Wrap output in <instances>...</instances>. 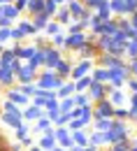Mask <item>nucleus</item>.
Returning <instances> with one entry per match:
<instances>
[{
	"label": "nucleus",
	"instance_id": "nucleus-46",
	"mask_svg": "<svg viewBox=\"0 0 137 151\" xmlns=\"http://www.w3.org/2000/svg\"><path fill=\"white\" fill-rule=\"evenodd\" d=\"M65 128H67V130H70V132H75V130H84L86 126H84V123H81L79 119H72V121H70V123H67ZM86 130H88V128H86Z\"/></svg>",
	"mask_w": 137,
	"mask_h": 151
},
{
	"label": "nucleus",
	"instance_id": "nucleus-30",
	"mask_svg": "<svg viewBox=\"0 0 137 151\" xmlns=\"http://www.w3.org/2000/svg\"><path fill=\"white\" fill-rule=\"evenodd\" d=\"M26 12H28L30 17L42 14V12H44V0H28V7H26Z\"/></svg>",
	"mask_w": 137,
	"mask_h": 151
},
{
	"label": "nucleus",
	"instance_id": "nucleus-50",
	"mask_svg": "<svg viewBox=\"0 0 137 151\" xmlns=\"http://www.w3.org/2000/svg\"><path fill=\"white\" fill-rule=\"evenodd\" d=\"M21 65H23V63H21L19 58H14V60H12V63H9V68H7V70H12V72H14V75H16V70H19Z\"/></svg>",
	"mask_w": 137,
	"mask_h": 151
},
{
	"label": "nucleus",
	"instance_id": "nucleus-26",
	"mask_svg": "<svg viewBox=\"0 0 137 151\" xmlns=\"http://www.w3.org/2000/svg\"><path fill=\"white\" fill-rule=\"evenodd\" d=\"M54 21L58 23L60 28H65L67 23H72V19H70V12H67V7H58V12L54 14Z\"/></svg>",
	"mask_w": 137,
	"mask_h": 151
},
{
	"label": "nucleus",
	"instance_id": "nucleus-21",
	"mask_svg": "<svg viewBox=\"0 0 137 151\" xmlns=\"http://www.w3.org/2000/svg\"><path fill=\"white\" fill-rule=\"evenodd\" d=\"M28 137H30V123H26V121L21 123L19 128L12 130V139H14V142H23V139H28Z\"/></svg>",
	"mask_w": 137,
	"mask_h": 151
},
{
	"label": "nucleus",
	"instance_id": "nucleus-5",
	"mask_svg": "<svg viewBox=\"0 0 137 151\" xmlns=\"http://www.w3.org/2000/svg\"><path fill=\"white\" fill-rule=\"evenodd\" d=\"M112 116H114V107H112V102L107 98L93 102V121H98V119H112Z\"/></svg>",
	"mask_w": 137,
	"mask_h": 151
},
{
	"label": "nucleus",
	"instance_id": "nucleus-51",
	"mask_svg": "<svg viewBox=\"0 0 137 151\" xmlns=\"http://www.w3.org/2000/svg\"><path fill=\"white\" fill-rule=\"evenodd\" d=\"M128 144H130V151H137V135H135V132L130 135V139H128Z\"/></svg>",
	"mask_w": 137,
	"mask_h": 151
},
{
	"label": "nucleus",
	"instance_id": "nucleus-4",
	"mask_svg": "<svg viewBox=\"0 0 137 151\" xmlns=\"http://www.w3.org/2000/svg\"><path fill=\"white\" fill-rule=\"evenodd\" d=\"M21 112H23L21 107H16L14 112H0V123L7 126V128H12V130L19 128L21 123H23V114H21Z\"/></svg>",
	"mask_w": 137,
	"mask_h": 151
},
{
	"label": "nucleus",
	"instance_id": "nucleus-31",
	"mask_svg": "<svg viewBox=\"0 0 137 151\" xmlns=\"http://www.w3.org/2000/svg\"><path fill=\"white\" fill-rule=\"evenodd\" d=\"M109 9L114 17H123L126 14V0H109Z\"/></svg>",
	"mask_w": 137,
	"mask_h": 151
},
{
	"label": "nucleus",
	"instance_id": "nucleus-7",
	"mask_svg": "<svg viewBox=\"0 0 137 151\" xmlns=\"http://www.w3.org/2000/svg\"><path fill=\"white\" fill-rule=\"evenodd\" d=\"M84 44H88V33H79V35H65V49L63 51H79Z\"/></svg>",
	"mask_w": 137,
	"mask_h": 151
},
{
	"label": "nucleus",
	"instance_id": "nucleus-40",
	"mask_svg": "<svg viewBox=\"0 0 137 151\" xmlns=\"http://www.w3.org/2000/svg\"><path fill=\"white\" fill-rule=\"evenodd\" d=\"M72 100H75V107H86V105H93L91 102V98L86 93H75L72 95Z\"/></svg>",
	"mask_w": 137,
	"mask_h": 151
},
{
	"label": "nucleus",
	"instance_id": "nucleus-43",
	"mask_svg": "<svg viewBox=\"0 0 137 151\" xmlns=\"http://www.w3.org/2000/svg\"><path fill=\"white\" fill-rule=\"evenodd\" d=\"M56 12H58V5H56L54 0H44V14L54 19V14H56Z\"/></svg>",
	"mask_w": 137,
	"mask_h": 151
},
{
	"label": "nucleus",
	"instance_id": "nucleus-23",
	"mask_svg": "<svg viewBox=\"0 0 137 151\" xmlns=\"http://www.w3.org/2000/svg\"><path fill=\"white\" fill-rule=\"evenodd\" d=\"M14 26L19 28V30L23 33V35H26V37H35V35H37V30L33 28V23H30V19H19L16 23H14Z\"/></svg>",
	"mask_w": 137,
	"mask_h": 151
},
{
	"label": "nucleus",
	"instance_id": "nucleus-1",
	"mask_svg": "<svg viewBox=\"0 0 137 151\" xmlns=\"http://www.w3.org/2000/svg\"><path fill=\"white\" fill-rule=\"evenodd\" d=\"M63 81H65V79H60L54 70H39L37 79H35L37 88H42V91H58Z\"/></svg>",
	"mask_w": 137,
	"mask_h": 151
},
{
	"label": "nucleus",
	"instance_id": "nucleus-2",
	"mask_svg": "<svg viewBox=\"0 0 137 151\" xmlns=\"http://www.w3.org/2000/svg\"><path fill=\"white\" fill-rule=\"evenodd\" d=\"M128 79H130L128 63H123L121 68H112V70H107V84H109L112 88H123Z\"/></svg>",
	"mask_w": 137,
	"mask_h": 151
},
{
	"label": "nucleus",
	"instance_id": "nucleus-11",
	"mask_svg": "<svg viewBox=\"0 0 137 151\" xmlns=\"http://www.w3.org/2000/svg\"><path fill=\"white\" fill-rule=\"evenodd\" d=\"M60 58H63V51L54 49V47H49V49L44 51V68H42V70H54V68L58 65Z\"/></svg>",
	"mask_w": 137,
	"mask_h": 151
},
{
	"label": "nucleus",
	"instance_id": "nucleus-22",
	"mask_svg": "<svg viewBox=\"0 0 137 151\" xmlns=\"http://www.w3.org/2000/svg\"><path fill=\"white\" fill-rule=\"evenodd\" d=\"M49 21H51V17H47L44 12H42V14H35V17H30V23H33V28H35L37 33H44V28H47Z\"/></svg>",
	"mask_w": 137,
	"mask_h": 151
},
{
	"label": "nucleus",
	"instance_id": "nucleus-61",
	"mask_svg": "<svg viewBox=\"0 0 137 151\" xmlns=\"http://www.w3.org/2000/svg\"><path fill=\"white\" fill-rule=\"evenodd\" d=\"M135 135H137V132H135Z\"/></svg>",
	"mask_w": 137,
	"mask_h": 151
},
{
	"label": "nucleus",
	"instance_id": "nucleus-42",
	"mask_svg": "<svg viewBox=\"0 0 137 151\" xmlns=\"http://www.w3.org/2000/svg\"><path fill=\"white\" fill-rule=\"evenodd\" d=\"M128 116H130L128 107H114V116H112L114 121H128Z\"/></svg>",
	"mask_w": 137,
	"mask_h": 151
},
{
	"label": "nucleus",
	"instance_id": "nucleus-29",
	"mask_svg": "<svg viewBox=\"0 0 137 151\" xmlns=\"http://www.w3.org/2000/svg\"><path fill=\"white\" fill-rule=\"evenodd\" d=\"M112 123H114V119H98V121H93V123H91V130L107 132L109 128H112Z\"/></svg>",
	"mask_w": 137,
	"mask_h": 151
},
{
	"label": "nucleus",
	"instance_id": "nucleus-36",
	"mask_svg": "<svg viewBox=\"0 0 137 151\" xmlns=\"http://www.w3.org/2000/svg\"><path fill=\"white\" fill-rule=\"evenodd\" d=\"M58 33H63V28H60L58 23H56V21L51 19V21H49V23H47V28H44V35H47V37L51 40V37H54V35H58Z\"/></svg>",
	"mask_w": 137,
	"mask_h": 151
},
{
	"label": "nucleus",
	"instance_id": "nucleus-16",
	"mask_svg": "<svg viewBox=\"0 0 137 151\" xmlns=\"http://www.w3.org/2000/svg\"><path fill=\"white\" fill-rule=\"evenodd\" d=\"M23 121L26 123H35L37 119H42L44 116V109H39V107H35V105H28V107H23Z\"/></svg>",
	"mask_w": 137,
	"mask_h": 151
},
{
	"label": "nucleus",
	"instance_id": "nucleus-15",
	"mask_svg": "<svg viewBox=\"0 0 137 151\" xmlns=\"http://www.w3.org/2000/svg\"><path fill=\"white\" fill-rule=\"evenodd\" d=\"M107 100L112 102V107H126L128 98H126V88H112L107 93Z\"/></svg>",
	"mask_w": 137,
	"mask_h": 151
},
{
	"label": "nucleus",
	"instance_id": "nucleus-53",
	"mask_svg": "<svg viewBox=\"0 0 137 151\" xmlns=\"http://www.w3.org/2000/svg\"><path fill=\"white\" fill-rule=\"evenodd\" d=\"M107 151H130L128 147H116V144H112V147H107Z\"/></svg>",
	"mask_w": 137,
	"mask_h": 151
},
{
	"label": "nucleus",
	"instance_id": "nucleus-9",
	"mask_svg": "<svg viewBox=\"0 0 137 151\" xmlns=\"http://www.w3.org/2000/svg\"><path fill=\"white\" fill-rule=\"evenodd\" d=\"M109 91H112V86H109V84H98V81H93V84L88 86L86 95L91 98V102H98V100H105Z\"/></svg>",
	"mask_w": 137,
	"mask_h": 151
},
{
	"label": "nucleus",
	"instance_id": "nucleus-56",
	"mask_svg": "<svg viewBox=\"0 0 137 151\" xmlns=\"http://www.w3.org/2000/svg\"><path fill=\"white\" fill-rule=\"evenodd\" d=\"M67 151H84V149H81V147H70Z\"/></svg>",
	"mask_w": 137,
	"mask_h": 151
},
{
	"label": "nucleus",
	"instance_id": "nucleus-34",
	"mask_svg": "<svg viewBox=\"0 0 137 151\" xmlns=\"http://www.w3.org/2000/svg\"><path fill=\"white\" fill-rule=\"evenodd\" d=\"M79 33H86L84 23H79V21H72V23H67V26H65V35H79Z\"/></svg>",
	"mask_w": 137,
	"mask_h": 151
},
{
	"label": "nucleus",
	"instance_id": "nucleus-6",
	"mask_svg": "<svg viewBox=\"0 0 137 151\" xmlns=\"http://www.w3.org/2000/svg\"><path fill=\"white\" fill-rule=\"evenodd\" d=\"M37 72L39 70H35L33 65H28V63H23L19 70H16V84H35V79H37Z\"/></svg>",
	"mask_w": 137,
	"mask_h": 151
},
{
	"label": "nucleus",
	"instance_id": "nucleus-13",
	"mask_svg": "<svg viewBox=\"0 0 137 151\" xmlns=\"http://www.w3.org/2000/svg\"><path fill=\"white\" fill-rule=\"evenodd\" d=\"M35 144H37L42 151H51L56 147V137H54V128H49V130L44 132V135H39L37 139H35Z\"/></svg>",
	"mask_w": 137,
	"mask_h": 151
},
{
	"label": "nucleus",
	"instance_id": "nucleus-12",
	"mask_svg": "<svg viewBox=\"0 0 137 151\" xmlns=\"http://www.w3.org/2000/svg\"><path fill=\"white\" fill-rule=\"evenodd\" d=\"M54 137H56V144H58L60 149H70V147H75L72 144V137H70V130L63 126V128H54Z\"/></svg>",
	"mask_w": 137,
	"mask_h": 151
},
{
	"label": "nucleus",
	"instance_id": "nucleus-59",
	"mask_svg": "<svg viewBox=\"0 0 137 151\" xmlns=\"http://www.w3.org/2000/svg\"><path fill=\"white\" fill-rule=\"evenodd\" d=\"M2 51H5V47H2V44H0V54H2Z\"/></svg>",
	"mask_w": 137,
	"mask_h": 151
},
{
	"label": "nucleus",
	"instance_id": "nucleus-55",
	"mask_svg": "<svg viewBox=\"0 0 137 151\" xmlns=\"http://www.w3.org/2000/svg\"><path fill=\"white\" fill-rule=\"evenodd\" d=\"M9 2H14V0H0V7H2V5H9Z\"/></svg>",
	"mask_w": 137,
	"mask_h": 151
},
{
	"label": "nucleus",
	"instance_id": "nucleus-10",
	"mask_svg": "<svg viewBox=\"0 0 137 151\" xmlns=\"http://www.w3.org/2000/svg\"><path fill=\"white\" fill-rule=\"evenodd\" d=\"M75 54L79 56L77 60H93V63H95V60L100 58V51L95 49V44H93V42H88V44H84V47H81L79 51H75Z\"/></svg>",
	"mask_w": 137,
	"mask_h": 151
},
{
	"label": "nucleus",
	"instance_id": "nucleus-25",
	"mask_svg": "<svg viewBox=\"0 0 137 151\" xmlns=\"http://www.w3.org/2000/svg\"><path fill=\"white\" fill-rule=\"evenodd\" d=\"M88 147H95V149H102V147H105V132H98V130H88Z\"/></svg>",
	"mask_w": 137,
	"mask_h": 151
},
{
	"label": "nucleus",
	"instance_id": "nucleus-19",
	"mask_svg": "<svg viewBox=\"0 0 137 151\" xmlns=\"http://www.w3.org/2000/svg\"><path fill=\"white\" fill-rule=\"evenodd\" d=\"M16 84V77H14V72L12 70H5V68H0V88H12Z\"/></svg>",
	"mask_w": 137,
	"mask_h": 151
},
{
	"label": "nucleus",
	"instance_id": "nucleus-28",
	"mask_svg": "<svg viewBox=\"0 0 137 151\" xmlns=\"http://www.w3.org/2000/svg\"><path fill=\"white\" fill-rule=\"evenodd\" d=\"M95 14H98L102 21H109L112 17H114V14H112V9H109V0H102V2H100L98 9H95Z\"/></svg>",
	"mask_w": 137,
	"mask_h": 151
},
{
	"label": "nucleus",
	"instance_id": "nucleus-24",
	"mask_svg": "<svg viewBox=\"0 0 137 151\" xmlns=\"http://www.w3.org/2000/svg\"><path fill=\"white\" fill-rule=\"evenodd\" d=\"M0 9H2V17H5V19H9L12 23H16V21L21 19V12L12 5V2H9V5H2Z\"/></svg>",
	"mask_w": 137,
	"mask_h": 151
},
{
	"label": "nucleus",
	"instance_id": "nucleus-45",
	"mask_svg": "<svg viewBox=\"0 0 137 151\" xmlns=\"http://www.w3.org/2000/svg\"><path fill=\"white\" fill-rule=\"evenodd\" d=\"M9 35H12V42H23V40H28L19 28H16V26H12V28H9Z\"/></svg>",
	"mask_w": 137,
	"mask_h": 151
},
{
	"label": "nucleus",
	"instance_id": "nucleus-38",
	"mask_svg": "<svg viewBox=\"0 0 137 151\" xmlns=\"http://www.w3.org/2000/svg\"><path fill=\"white\" fill-rule=\"evenodd\" d=\"M128 58H137V37L128 40V44H126V60Z\"/></svg>",
	"mask_w": 137,
	"mask_h": 151
},
{
	"label": "nucleus",
	"instance_id": "nucleus-18",
	"mask_svg": "<svg viewBox=\"0 0 137 151\" xmlns=\"http://www.w3.org/2000/svg\"><path fill=\"white\" fill-rule=\"evenodd\" d=\"M88 130H91V128H88ZM88 130L84 128V130L70 132V137H72V144H75V147H81V149H86V147H88Z\"/></svg>",
	"mask_w": 137,
	"mask_h": 151
},
{
	"label": "nucleus",
	"instance_id": "nucleus-33",
	"mask_svg": "<svg viewBox=\"0 0 137 151\" xmlns=\"http://www.w3.org/2000/svg\"><path fill=\"white\" fill-rule=\"evenodd\" d=\"M91 79L93 81H98V84H107V70L105 68H93V72H91Z\"/></svg>",
	"mask_w": 137,
	"mask_h": 151
},
{
	"label": "nucleus",
	"instance_id": "nucleus-41",
	"mask_svg": "<svg viewBox=\"0 0 137 151\" xmlns=\"http://www.w3.org/2000/svg\"><path fill=\"white\" fill-rule=\"evenodd\" d=\"M51 47H54V49H58V51H63V49H65V30L51 37Z\"/></svg>",
	"mask_w": 137,
	"mask_h": 151
},
{
	"label": "nucleus",
	"instance_id": "nucleus-60",
	"mask_svg": "<svg viewBox=\"0 0 137 151\" xmlns=\"http://www.w3.org/2000/svg\"><path fill=\"white\" fill-rule=\"evenodd\" d=\"M0 151H9V149H0Z\"/></svg>",
	"mask_w": 137,
	"mask_h": 151
},
{
	"label": "nucleus",
	"instance_id": "nucleus-27",
	"mask_svg": "<svg viewBox=\"0 0 137 151\" xmlns=\"http://www.w3.org/2000/svg\"><path fill=\"white\" fill-rule=\"evenodd\" d=\"M128 121H133V123H137V93H130L128 95Z\"/></svg>",
	"mask_w": 137,
	"mask_h": 151
},
{
	"label": "nucleus",
	"instance_id": "nucleus-3",
	"mask_svg": "<svg viewBox=\"0 0 137 151\" xmlns=\"http://www.w3.org/2000/svg\"><path fill=\"white\" fill-rule=\"evenodd\" d=\"M93 68H95L93 60H75L72 72H70V79L77 81V79H81V77H88L91 72H93Z\"/></svg>",
	"mask_w": 137,
	"mask_h": 151
},
{
	"label": "nucleus",
	"instance_id": "nucleus-39",
	"mask_svg": "<svg viewBox=\"0 0 137 151\" xmlns=\"http://www.w3.org/2000/svg\"><path fill=\"white\" fill-rule=\"evenodd\" d=\"M16 88L23 95H28V98H33V95L37 93V84H16Z\"/></svg>",
	"mask_w": 137,
	"mask_h": 151
},
{
	"label": "nucleus",
	"instance_id": "nucleus-44",
	"mask_svg": "<svg viewBox=\"0 0 137 151\" xmlns=\"http://www.w3.org/2000/svg\"><path fill=\"white\" fill-rule=\"evenodd\" d=\"M67 123H70V114H58L51 126H54V128H63V126H67Z\"/></svg>",
	"mask_w": 137,
	"mask_h": 151
},
{
	"label": "nucleus",
	"instance_id": "nucleus-17",
	"mask_svg": "<svg viewBox=\"0 0 137 151\" xmlns=\"http://www.w3.org/2000/svg\"><path fill=\"white\" fill-rule=\"evenodd\" d=\"M75 93H77L75 81H72V79H65V81L60 84V88L56 91V98H58V100H65V98H72Z\"/></svg>",
	"mask_w": 137,
	"mask_h": 151
},
{
	"label": "nucleus",
	"instance_id": "nucleus-37",
	"mask_svg": "<svg viewBox=\"0 0 137 151\" xmlns=\"http://www.w3.org/2000/svg\"><path fill=\"white\" fill-rule=\"evenodd\" d=\"M72 109H75V100H72V98L58 100V112H60V114H70Z\"/></svg>",
	"mask_w": 137,
	"mask_h": 151
},
{
	"label": "nucleus",
	"instance_id": "nucleus-47",
	"mask_svg": "<svg viewBox=\"0 0 137 151\" xmlns=\"http://www.w3.org/2000/svg\"><path fill=\"white\" fill-rule=\"evenodd\" d=\"M7 42H12L9 28H0V44H2V47H7Z\"/></svg>",
	"mask_w": 137,
	"mask_h": 151
},
{
	"label": "nucleus",
	"instance_id": "nucleus-58",
	"mask_svg": "<svg viewBox=\"0 0 137 151\" xmlns=\"http://www.w3.org/2000/svg\"><path fill=\"white\" fill-rule=\"evenodd\" d=\"M51 151H67V149H60L58 144H56V147H54V149H51Z\"/></svg>",
	"mask_w": 137,
	"mask_h": 151
},
{
	"label": "nucleus",
	"instance_id": "nucleus-32",
	"mask_svg": "<svg viewBox=\"0 0 137 151\" xmlns=\"http://www.w3.org/2000/svg\"><path fill=\"white\" fill-rule=\"evenodd\" d=\"M28 65H33L35 70H42V68H44V51H37V49H35V54L28 60Z\"/></svg>",
	"mask_w": 137,
	"mask_h": 151
},
{
	"label": "nucleus",
	"instance_id": "nucleus-57",
	"mask_svg": "<svg viewBox=\"0 0 137 151\" xmlns=\"http://www.w3.org/2000/svg\"><path fill=\"white\" fill-rule=\"evenodd\" d=\"M84 151H102V149H95V147H86Z\"/></svg>",
	"mask_w": 137,
	"mask_h": 151
},
{
	"label": "nucleus",
	"instance_id": "nucleus-8",
	"mask_svg": "<svg viewBox=\"0 0 137 151\" xmlns=\"http://www.w3.org/2000/svg\"><path fill=\"white\" fill-rule=\"evenodd\" d=\"M5 100H9V102H14V105H16V107H21V109L30 105V98L21 93L19 88H16V84H14L12 88H7V91H5Z\"/></svg>",
	"mask_w": 137,
	"mask_h": 151
},
{
	"label": "nucleus",
	"instance_id": "nucleus-54",
	"mask_svg": "<svg viewBox=\"0 0 137 151\" xmlns=\"http://www.w3.org/2000/svg\"><path fill=\"white\" fill-rule=\"evenodd\" d=\"M26 151H42V149H39L37 144H33V147H30V149H26Z\"/></svg>",
	"mask_w": 137,
	"mask_h": 151
},
{
	"label": "nucleus",
	"instance_id": "nucleus-52",
	"mask_svg": "<svg viewBox=\"0 0 137 151\" xmlns=\"http://www.w3.org/2000/svg\"><path fill=\"white\" fill-rule=\"evenodd\" d=\"M12 26H14V23H12L9 19H5V17H0V28H12Z\"/></svg>",
	"mask_w": 137,
	"mask_h": 151
},
{
	"label": "nucleus",
	"instance_id": "nucleus-48",
	"mask_svg": "<svg viewBox=\"0 0 137 151\" xmlns=\"http://www.w3.org/2000/svg\"><path fill=\"white\" fill-rule=\"evenodd\" d=\"M123 88H128L130 93H137V79H133V77H130V79L126 81V86H123Z\"/></svg>",
	"mask_w": 137,
	"mask_h": 151
},
{
	"label": "nucleus",
	"instance_id": "nucleus-20",
	"mask_svg": "<svg viewBox=\"0 0 137 151\" xmlns=\"http://www.w3.org/2000/svg\"><path fill=\"white\" fill-rule=\"evenodd\" d=\"M49 128H54V126H51V121H49L47 116H42V119H37V121H35V123H30V132H35L37 137H39V135H44Z\"/></svg>",
	"mask_w": 137,
	"mask_h": 151
},
{
	"label": "nucleus",
	"instance_id": "nucleus-14",
	"mask_svg": "<svg viewBox=\"0 0 137 151\" xmlns=\"http://www.w3.org/2000/svg\"><path fill=\"white\" fill-rule=\"evenodd\" d=\"M72 65H75V60H70V58L63 54V58L58 60V65L54 68V72L60 77V79H70V72H72Z\"/></svg>",
	"mask_w": 137,
	"mask_h": 151
},
{
	"label": "nucleus",
	"instance_id": "nucleus-35",
	"mask_svg": "<svg viewBox=\"0 0 137 151\" xmlns=\"http://www.w3.org/2000/svg\"><path fill=\"white\" fill-rule=\"evenodd\" d=\"M91 84H93V79H91V75H88V77H81V79H77V81H75V88H77V93H86Z\"/></svg>",
	"mask_w": 137,
	"mask_h": 151
},
{
	"label": "nucleus",
	"instance_id": "nucleus-49",
	"mask_svg": "<svg viewBox=\"0 0 137 151\" xmlns=\"http://www.w3.org/2000/svg\"><path fill=\"white\" fill-rule=\"evenodd\" d=\"M12 5H14V7H16V9H19L21 14H23V12H26V7H28V0H14V2H12Z\"/></svg>",
	"mask_w": 137,
	"mask_h": 151
}]
</instances>
